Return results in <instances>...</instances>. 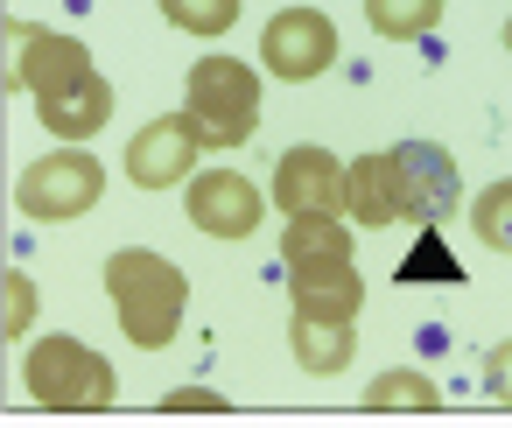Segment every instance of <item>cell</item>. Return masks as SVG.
Here are the masks:
<instances>
[{
	"mask_svg": "<svg viewBox=\"0 0 512 428\" xmlns=\"http://www.w3.org/2000/svg\"><path fill=\"white\" fill-rule=\"evenodd\" d=\"M288 302L302 316H323V323H351L365 309V281L351 260H330V267H288Z\"/></svg>",
	"mask_w": 512,
	"mask_h": 428,
	"instance_id": "11",
	"label": "cell"
},
{
	"mask_svg": "<svg viewBox=\"0 0 512 428\" xmlns=\"http://www.w3.org/2000/svg\"><path fill=\"white\" fill-rule=\"evenodd\" d=\"M155 8L169 15V29L183 36H225L239 22V0H155Z\"/></svg>",
	"mask_w": 512,
	"mask_h": 428,
	"instance_id": "19",
	"label": "cell"
},
{
	"mask_svg": "<svg viewBox=\"0 0 512 428\" xmlns=\"http://www.w3.org/2000/svg\"><path fill=\"white\" fill-rule=\"evenodd\" d=\"M22 386H29V400L50 407V414H106V407L120 400V372H113L92 344H78V337H43V344H29Z\"/></svg>",
	"mask_w": 512,
	"mask_h": 428,
	"instance_id": "2",
	"label": "cell"
},
{
	"mask_svg": "<svg viewBox=\"0 0 512 428\" xmlns=\"http://www.w3.org/2000/svg\"><path fill=\"white\" fill-rule=\"evenodd\" d=\"M365 407L372 414H435L442 407V386L428 372H379L365 386Z\"/></svg>",
	"mask_w": 512,
	"mask_h": 428,
	"instance_id": "16",
	"label": "cell"
},
{
	"mask_svg": "<svg viewBox=\"0 0 512 428\" xmlns=\"http://www.w3.org/2000/svg\"><path fill=\"white\" fill-rule=\"evenodd\" d=\"M99 281H106V295H113V316H120L127 344H141V351L176 344L183 309H190V281H183L176 260H162V253H148V246H120Z\"/></svg>",
	"mask_w": 512,
	"mask_h": 428,
	"instance_id": "1",
	"label": "cell"
},
{
	"mask_svg": "<svg viewBox=\"0 0 512 428\" xmlns=\"http://www.w3.org/2000/svg\"><path fill=\"white\" fill-rule=\"evenodd\" d=\"M260 64L267 78L281 85H309L337 64V22L323 8H281L267 29H260Z\"/></svg>",
	"mask_w": 512,
	"mask_h": 428,
	"instance_id": "6",
	"label": "cell"
},
{
	"mask_svg": "<svg viewBox=\"0 0 512 428\" xmlns=\"http://www.w3.org/2000/svg\"><path fill=\"white\" fill-rule=\"evenodd\" d=\"M351 218H358V225H393V218H407V190H400L393 148L351 162Z\"/></svg>",
	"mask_w": 512,
	"mask_h": 428,
	"instance_id": "13",
	"label": "cell"
},
{
	"mask_svg": "<svg viewBox=\"0 0 512 428\" xmlns=\"http://www.w3.org/2000/svg\"><path fill=\"white\" fill-rule=\"evenodd\" d=\"M197 155H204V127H197V113L183 106V113L148 120V127L127 141V176H134L141 190H176V183L197 176Z\"/></svg>",
	"mask_w": 512,
	"mask_h": 428,
	"instance_id": "7",
	"label": "cell"
},
{
	"mask_svg": "<svg viewBox=\"0 0 512 428\" xmlns=\"http://www.w3.org/2000/svg\"><path fill=\"white\" fill-rule=\"evenodd\" d=\"M365 22L386 43H421L442 22V0H365Z\"/></svg>",
	"mask_w": 512,
	"mask_h": 428,
	"instance_id": "17",
	"label": "cell"
},
{
	"mask_svg": "<svg viewBox=\"0 0 512 428\" xmlns=\"http://www.w3.org/2000/svg\"><path fill=\"white\" fill-rule=\"evenodd\" d=\"M183 211H190V225H197L204 239H246V232H260L267 197H260V183L239 176V169H197L190 190H183Z\"/></svg>",
	"mask_w": 512,
	"mask_h": 428,
	"instance_id": "8",
	"label": "cell"
},
{
	"mask_svg": "<svg viewBox=\"0 0 512 428\" xmlns=\"http://www.w3.org/2000/svg\"><path fill=\"white\" fill-rule=\"evenodd\" d=\"M288 344H295V365L302 372H316V379H330V372H344L351 365V351H358V337H351V323H323V316H288Z\"/></svg>",
	"mask_w": 512,
	"mask_h": 428,
	"instance_id": "14",
	"label": "cell"
},
{
	"mask_svg": "<svg viewBox=\"0 0 512 428\" xmlns=\"http://www.w3.org/2000/svg\"><path fill=\"white\" fill-rule=\"evenodd\" d=\"M330 260H351V232L337 218H288L281 267H330Z\"/></svg>",
	"mask_w": 512,
	"mask_h": 428,
	"instance_id": "15",
	"label": "cell"
},
{
	"mask_svg": "<svg viewBox=\"0 0 512 428\" xmlns=\"http://www.w3.org/2000/svg\"><path fill=\"white\" fill-rule=\"evenodd\" d=\"M505 57H512V15H505Z\"/></svg>",
	"mask_w": 512,
	"mask_h": 428,
	"instance_id": "24",
	"label": "cell"
},
{
	"mask_svg": "<svg viewBox=\"0 0 512 428\" xmlns=\"http://www.w3.org/2000/svg\"><path fill=\"white\" fill-rule=\"evenodd\" d=\"M183 106L197 113V127H204L211 148H239L260 127V71L239 64V57H204L183 78Z\"/></svg>",
	"mask_w": 512,
	"mask_h": 428,
	"instance_id": "3",
	"label": "cell"
},
{
	"mask_svg": "<svg viewBox=\"0 0 512 428\" xmlns=\"http://www.w3.org/2000/svg\"><path fill=\"white\" fill-rule=\"evenodd\" d=\"M470 232H477L491 253H512V176L491 183V190L470 204Z\"/></svg>",
	"mask_w": 512,
	"mask_h": 428,
	"instance_id": "20",
	"label": "cell"
},
{
	"mask_svg": "<svg viewBox=\"0 0 512 428\" xmlns=\"http://www.w3.org/2000/svg\"><path fill=\"white\" fill-rule=\"evenodd\" d=\"M99 197H106V162L85 155L78 141H64V148L43 155V162H29L22 183H15V204H22V218H36V225H71V218H85Z\"/></svg>",
	"mask_w": 512,
	"mask_h": 428,
	"instance_id": "4",
	"label": "cell"
},
{
	"mask_svg": "<svg viewBox=\"0 0 512 428\" xmlns=\"http://www.w3.org/2000/svg\"><path fill=\"white\" fill-rule=\"evenodd\" d=\"M155 407H162V414H225L232 400H225L218 386H176V393H162Z\"/></svg>",
	"mask_w": 512,
	"mask_h": 428,
	"instance_id": "22",
	"label": "cell"
},
{
	"mask_svg": "<svg viewBox=\"0 0 512 428\" xmlns=\"http://www.w3.org/2000/svg\"><path fill=\"white\" fill-rule=\"evenodd\" d=\"M15 43H22L15 85H22L29 99H50V92L92 78V50H85L78 36H64V29H15Z\"/></svg>",
	"mask_w": 512,
	"mask_h": 428,
	"instance_id": "10",
	"label": "cell"
},
{
	"mask_svg": "<svg viewBox=\"0 0 512 428\" xmlns=\"http://www.w3.org/2000/svg\"><path fill=\"white\" fill-rule=\"evenodd\" d=\"M36 113H43V127H50L57 141H92V134H106V120H113V85L92 71V78H78V85H64V92L36 99Z\"/></svg>",
	"mask_w": 512,
	"mask_h": 428,
	"instance_id": "12",
	"label": "cell"
},
{
	"mask_svg": "<svg viewBox=\"0 0 512 428\" xmlns=\"http://www.w3.org/2000/svg\"><path fill=\"white\" fill-rule=\"evenodd\" d=\"M267 197H274L281 218H337V211H351V162H337L316 141H302V148H288L274 162Z\"/></svg>",
	"mask_w": 512,
	"mask_h": 428,
	"instance_id": "5",
	"label": "cell"
},
{
	"mask_svg": "<svg viewBox=\"0 0 512 428\" xmlns=\"http://www.w3.org/2000/svg\"><path fill=\"white\" fill-rule=\"evenodd\" d=\"M0 288H8V316H0V337H29V323H36V281L15 267Z\"/></svg>",
	"mask_w": 512,
	"mask_h": 428,
	"instance_id": "21",
	"label": "cell"
},
{
	"mask_svg": "<svg viewBox=\"0 0 512 428\" xmlns=\"http://www.w3.org/2000/svg\"><path fill=\"white\" fill-rule=\"evenodd\" d=\"M393 162H400V190H407V225H442V218L456 211V197H463L449 148H435V141H400Z\"/></svg>",
	"mask_w": 512,
	"mask_h": 428,
	"instance_id": "9",
	"label": "cell"
},
{
	"mask_svg": "<svg viewBox=\"0 0 512 428\" xmlns=\"http://www.w3.org/2000/svg\"><path fill=\"white\" fill-rule=\"evenodd\" d=\"M484 386H491V400H505V407H512V337L484 358Z\"/></svg>",
	"mask_w": 512,
	"mask_h": 428,
	"instance_id": "23",
	"label": "cell"
},
{
	"mask_svg": "<svg viewBox=\"0 0 512 428\" xmlns=\"http://www.w3.org/2000/svg\"><path fill=\"white\" fill-rule=\"evenodd\" d=\"M393 281H463V267L449 260V246H442V225H421V239H414V253L393 267Z\"/></svg>",
	"mask_w": 512,
	"mask_h": 428,
	"instance_id": "18",
	"label": "cell"
}]
</instances>
